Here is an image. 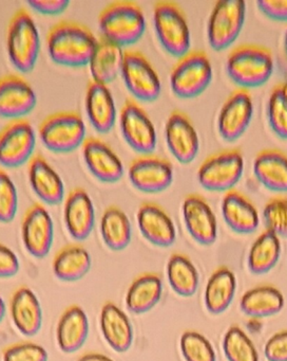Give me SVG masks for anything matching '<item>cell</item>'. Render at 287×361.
I'll return each mask as SVG.
<instances>
[{"mask_svg": "<svg viewBox=\"0 0 287 361\" xmlns=\"http://www.w3.org/2000/svg\"><path fill=\"white\" fill-rule=\"evenodd\" d=\"M46 50L53 62L65 67L89 65L96 47L97 39L92 31L74 20L55 23L46 37Z\"/></svg>", "mask_w": 287, "mask_h": 361, "instance_id": "obj_1", "label": "cell"}, {"mask_svg": "<svg viewBox=\"0 0 287 361\" xmlns=\"http://www.w3.org/2000/svg\"><path fill=\"white\" fill-rule=\"evenodd\" d=\"M147 27L145 13L139 4L116 0L108 4L98 16L101 37L122 46L132 45L141 39Z\"/></svg>", "mask_w": 287, "mask_h": 361, "instance_id": "obj_2", "label": "cell"}, {"mask_svg": "<svg viewBox=\"0 0 287 361\" xmlns=\"http://www.w3.org/2000/svg\"><path fill=\"white\" fill-rule=\"evenodd\" d=\"M226 71L230 80L243 90L264 85L274 73L272 51L253 44L238 46L228 54Z\"/></svg>", "mask_w": 287, "mask_h": 361, "instance_id": "obj_3", "label": "cell"}, {"mask_svg": "<svg viewBox=\"0 0 287 361\" xmlns=\"http://www.w3.org/2000/svg\"><path fill=\"white\" fill-rule=\"evenodd\" d=\"M6 51L13 66L20 73L35 68L40 52L39 31L25 8L17 10L6 28Z\"/></svg>", "mask_w": 287, "mask_h": 361, "instance_id": "obj_4", "label": "cell"}, {"mask_svg": "<svg viewBox=\"0 0 287 361\" xmlns=\"http://www.w3.org/2000/svg\"><path fill=\"white\" fill-rule=\"evenodd\" d=\"M153 25L162 47L174 58L190 52L191 37L187 18L177 4L160 0L153 6Z\"/></svg>", "mask_w": 287, "mask_h": 361, "instance_id": "obj_5", "label": "cell"}, {"mask_svg": "<svg viewBox=\"0 0 287 361\" xmlns=\"http://www.w3.org/2000/svg\"><path fill=\"white\" fill-rule=\"evenodd\" d=\"M86 124L78 111H58L46 116L38 126L42 145L54 153H70L86 140Z\"/></svg>", "mask_w": 287, "mask_h": 361, "instance_id": "obj_6", "label": "cell"}, {"mask_svg": "<svg viewBox=\"0 0 287 361\" xmlns=\"http://www.w3.org/2000/svg\"><path fill=\"white\" fill-rule=\"evenodd\" d=\"M244 173V157L238 149H224L207 157L198 166L196 178L207 191L229 192Z\"/></svg>", "mask_w": 287, "mask_h": 361, "instance_id": "obj_7", "label": "cell"}, {"mask_svg": "<svg viewBox=\"0 0 287 361\" xmlns=\"http://www.w3.org/2000/svg\"><path fill=\"white\" fill-rule=\"evenodd\" d=\"M212 65L200 50L188 52L179 59L170 73L173 94L181 99L200 96L212 81Z\"/></svg>", "mask_w": 287, "mask_h": 361, "instance_id": "obj_8", "label": "cell"}, {"mask_svg": "<svg viewBox=\"0 0 287 361\" xmlns=\"http://www.w3.org/2000/svg\"><path fill=\"white\" fill-rule=\"evenodd\" d=\"M246 18V3L243 0H219L215 3L208 23L207 39L217 51L226 49L234 43Z\"/></svg>", "mask_w": 287, "mask_h": 361, "instance_id": "obj_9", "label": "cell"}, {"mask_svg": "<svg viewBox=\"0 0 287 361\" xmlns=\"http://www.w3.org/2000/svg\"><path fill=\"white\" fill-rule=\"evenodd\" d=\"M125 86L134 100L153 102L162 94V81L148 59L137 50H126L122 71Z\"/></svg>", "mask_w": 287, "mask_h": 361, "instance_id": "obj_10", "label": "cell"}, {"mask_svg": "<svg viewBox=\"0 0 287 361\" xmlns=\"http://www.w3.org/2000/svg\"><path fill=\"white\" fill-rule=\"evenodd\" d=\"M120 132L127 145L141 155L153 154L158 143L155 126L145 109L128 98L120 111Z\"/></svg>", "mask_w": 287, "mask_h": 361, "instance_id": "obj_11", "label": "cell"}, {"mask_svg": "<svg viewBox=\"0 0 287 361\" xmlns=\"http://www.w3.org/2000/svg\"><path fill=\"white\" fill-rule=\"evenodd\" d=\"M36 134L29 120H10L0 130V164L18 168L34 156Z\"/></svg>", "mask_w": 287, "mask_h": 361, "instance_id": "obj_12", "label": "cell"}, {"mask_svg": "<svg viewBox=\"0 0 287 361\" xmlns=\"http://www.w3.org/2000/svg\"><path fill=\"white\" fill-rule=\"evenodd\" d=\"M128 177L133 187L144 193H160L173 181V166L166 158L154 154L139 155L129 164Z\"/></svg>", "mask_w": 287, "mask_h": 361, "instance_id": "obj_13", "label": "cell"}, {"mask_svg": "<svg viewBox=\"0 0 287 361\" xmlns=\"http://www.w3.org/2000/svg\"><path fill=\"white\" fill-rule=\"evenodd\" d=\"M21 238L25 250L36 259H44L50 253L54 240V224L42 204H31L21 221Z\"/></svg>", "mask_w": 287, "mask_h": 361, "instance_id": "obj_14", "label": "cell"}, {"mask_svg": "<svg viewBox=\"0 0 287 361\" xmlns=\"http://www.w3.org/2000/svg\"><path fill=\"white\" fill-rule=\"evenodd\" d=\"M253 116V102L248 90L238 88L224 102L217 116L219 136L228 142L238 140L246 132Z\"/></svg>", "mask_w": 287, "mask_h": 361, "instance_id": "obj_15", "label": "cell"}, {"mask_svg": "<svg viewBox=\"0 0 287 361\" xmlns=\"http://www.w3.org/2000/svg\"><path fill=\"white\" fill-rule=\"evenodd\" d=\"M165 139L169 151L179 164H191L200 151L198 132L183 111H172L167 118Z\"/></svg>", "mask_w": 287, "mask_h": 361, "instance_id": "obj_16", "label": "cell"}, {"mask_svg": "<svg viewBox=\"0 0 287 361\" xmlns=\"http://www.w3.org/2000/svg\"><path fill=\"white\" fill-rule=\"evenodd\" d=\"M37 104V97L31 84L16 73L0 77V117L23 119Z\"/></svg>", "mask_w": 287, "mask_h": 361, "instance_id": "obj_17", "label": "cell"}, {"mask_svg": "<svg viewBox=\"0 0 287 361\" xmlns=\"http://www.w3.org/2000/svg\"><path fill=\"white\" fill-rule=\"evenodd\" d=\"M82 154L91 174L101 183H117L124 176V164L120 156L101 139L88 137L82 143Z\"/></svg>", "mask_w": 287, "mask_h": 361, "instance_id": "obj_18", "label": "cell"}, {"mask_svg": "<svg viewBox=\"0 0 287 361\" xmlns=\"http://www.w3.org/2000/svg\"><path fill=\"white\" fill-rule=\"evenodd\" d=\"M181 214L186 229L192 238L203 246H210L217 240V217L208 202L198 194L184 198Z\"/></svg>", "mask_w": 287, "mask_h": 361, "instance_id": "obj_19", "label": "cell"}, {"mask_svg": "<svg viewBox=\"0 0 287 361\" xmlns=\"http://www.w3.org/2000/svg\"><path fill=\"white\" fill-rule=\"evenodd\" d=\"M63 221L73 240L82 242L91 235L95 225V208L86 190L74 188L65 196Z\"/></svg>", "mask_w": 287, "mask_h": 361, "instance_id": "obj_20", "label": "cell"}, {"mask_svg": "<svg viewBox=\"0 0 287 361\" xmlns=\"http://www.w3.org/2000/svg\"><path fill=\"white\" fill-rule=\"evenodd\" d=\"M141 235L156 247L172 246L177 240V229L166 211L154 202H143L136 213Z\"/></svg>", "mask_w": 287, "mask_h": 361, "instance_id": "obj_21", "label": "cell"}, {"mask_svg": "<svg viewBox=\"0 0 287 361\" xmlns=\"http://www.w3.org/2000/svg\"><path fill=\"white\" fill-rule=\"evenodd\" d=\"M27 177L34 193L44 204L56 206L65 198V185L58 173L42 154H34L27 162Z\"/></svg>", "mask_w": 287, "mask_h": 361, "instance_id": "obj_22", "label": "cell"}, {"mask_svg": "<svg viewBox=\"0 0 287 361\" xmlns=\"http://www.w3.org/2000/svg\"><path fill=\"white\" fill-rule=\"evenodd\" d=\"M84 107L91 126L99 134L111 132L115 126L117 111L111 90L105 84L88 82L84 94Z\"/></svg>", "mask_w": 287, "mask_h": 361, "instance_id": "obj_23", "label": "cell"}, {"mask_svg": "<svg viewBox=\"0 0 287 361\" xmlns=\"http://www.w3.org/2000/svg\"><path fill=\"white\" fill-rule=\"evenodd\" d=\"M221 209L226 225L236 233H253L259 227V211L240 191L234 189L226 192L222 200Z\"/></svg>", "mask_w": 287, "mask_h": 361, "instance_id": "obj_24", "label": "cell"}, {"mask_svg": "<svg viewBox=\"0 0 287 361\" xmlns=\"http://www.w3.org/2000/svg\"><path fill=\"white\" fill-rule=\"evenodd\" d=\"M10 314L21 335L33 337L42 326V308L39 300L29 287H19L10 303Z\"/></svg>", "mask_w": 287, "mask_h": 361, "instance_id": "obj_25", "label": "cell"}, {"mask_svg": "<svg viewBox=\"0 0 287 361\" xmlns=\"http://www.w3.org/2000/svg\"><path fill=\"white\" fill-rule=\"evenodd\" d=\"M99 326L103 339L117 353H126L132 345L134 331L128 316L112 302L101 308Z\"/></svg>", "mask_w": 287, "mask_h": 361, "instance_id": "obj_26", "label": "cell"}, {"mask_svg": "<svg viewBox=\"0 0 287 361\" xmlns=\"http://www.w3.org/2000/svg\"><path fill=\"white\" fill-rule=\"evenodd\" d=\"M89 319L79 305H71L63 312L56 327V341L61 352L73 354L86 343Z\"/></svg>", "mask_w": 287, "mask_h": 361, "instance_id": "obj_27", "label": "cell"}, {"mask_svg": "<svg viewBox=\"0 0 287 361\" xmlns=\"http://www.w3.org/2000/svg\"><path fill=\"white\" fill-rule=\"evenodd\" d=\"M253 172L266 189L287 193V155L280 149L260 152L253 160Z\"/></svg>", "mask_w": 287, "mask_h": 361, "instance_id": "obj_28", "label": "cell"}, {"mask_svg": "<svg viewBox=\"0 0 287 361\" xmlns=\"http://www.w3.org/2000/svg\"><path fill=\"white\" fill-rule=\"evenodd\" d=\"M124 54L120 45L99 37L92 58L89 62L92 81L105 85L113 82L120 75Z\"/></svg>", "mask_w": 287, "mask_h": 361, "instance_id": "obj_29", "label": "cell"}, {"mask_svg": "<svg viewBox=\"0 0 287 361\" xmlns=\"http://www.w3.org/2000/svg\"><path fill=\"white\" fill-rule=\"evenodd\" d=\"M92 259L90 253L79 244L63 246L53 259V272L63 282H77L90 271Z\"/></svg>", "mask_w": 287, "mask_h": 361, "instance_id": "obj_30", "label": "cell"}, {"mask_svg": "<svg viewBox=\"0 0 287 361\" xmlns=\"http://www.w3.org/2000/svg\"><path fill=\"white\" fill-rule=\"evenodd\" d=\"M162 293V282L158 274H141L133 281L127 291V308L132 314H146L160 301Z\"/></svg>", "mask_w": 287, "mask_h": 361, "instance_id": "obj_31", "label": "cell"}, {"mask_svg": "<svg viewBox=\"0 0 287 361\" xmlns=\"http://www.w3.org/2000/svg\"><path fill=\"white\" fill-rule=\"evenodd\" d=\"M236 290V280L234 272L226 267L215 270L205 288L204 301L207 310L210 314H219L225 312Z\"/></svg>", "mask_w": 287, "mask_h": 361, "instance_id": "obj_32", "label": "cell"}, {"mask_svg": "<svg viewBox=\"0 0 287 361\" xmlns=\"http://www.w3.org/2000/svg\"><path fill=\"white\" fill-rule=\"evenodd\" d=\"M284 297L272 286H259L249 289L241 298L243 314L253 319L266 318L279 314L284 307Z\"/></svg>", "mask_w": 287, "mask_h": 361, "instance_id": "obj_33", "label": "cell"}, {"mask_svg": "<svg viewBox=\"0 0 287 361\" xmlns=\"http://www.w3.org/2000/svg\"><path fill=\"white\" fill-rule=\"evenodd\" d=\"M101 234L110 250L116 252L125 250L132 238V227L128 215L116 206L106 208L101 219Z\"/></svg>", "mask_w": 287, "mask_h": 361, "instance_id": "obj_34", "label": "cell"}, {"mask_svg": "<svg viewBox=\"0 0 287 361\" xmlns=\"http://www.w3.org/2000/svg\"><path fill=\"white\" fill-rule=\"evenodd\" d=\"M280 255V238L274 232L265 230L257 236L249 251V271L257 276L267 274L278 264Z\"/></svg>", "mask_w": 287, "mask_h": 361, "instance_id": "obj_35", "label": "cell"}, {"mask_svg": "<svg viewBox=\"0 0 287 361\" xmlns=\"http://www.w3.org/2000/svg\"><path fill=\"white\" fill-rule=\"evenodd\" d=\"M167 278L171 288L181 297H192L198 290V270L185 255H171L167 264Z\"/></svg>", "mask_w": 287, "mask_h": 361, "instance_id": "obj_36", "label": "cell"}, {"mask_svg": "<svg viewBox=\"0 0 287 361\" xmlns=\"http://www.w3.org/2000/svg\"><path fill=\"white\" fill-rule=\"evenodd\" d=\"M223 350L228 361H259V354L253 341L236 325L226 331Z\"/></svg>", "mask_w": 287, "mask_h": 361, "instance_id": "obj_37", "label": "cell"}, {"mask_svg": "<svg viewBox=\"0 0 287 361\" xmlns=\"http://www.w3.org/2000/svg\"><path fill=\"white\" fill-rule=\"evenodd\" d=\"M266 114L272 132L279 138L287 140V94L282 83L278 84L270 92Z\"/></svg>", "mask_w": 287, "mask_h": 361, "instance_id": "obj_38", "label": "cell"}, {"mask_svg": "<svg viewBox=\"0 0 287 361\" xmlns=\"http://www.w3.org/2000/svg\"><path fill=\"white\" fill-rule=\"evenodd\" d=\"M179 346L186 361L217 360L215 348L209 340L196 331H185L181 335Z\"/></svg>", "mask_w": 287, "mask_h": 361, "instance_id": "obj_39", "label": "cell"}, {"mask_svg": "<svg viewBox=\"0 0 287 361\" xmlns=\"http://www.w3.org/2000/svg\"><path fill=\"white\" fill-rule=\"evenodd\" d=\"M266 230L279 238H287V197L276 196L266 202L263 210Z\"/></svg>", "mask_w": 287, "mask_h": 361, "instance_id": "obj_40", "label": "cell"}, {"mask_svg": "<svg viewBox=\"0 0 287 361\" xmlns=\"http://www.w3.org/2000/svg\"><path fill=\"white\" fill-rule=\"evenodd\" d=\"M18 211V193L6 171L0 169V223L14 221Z\"/></svg>", "mask_w": 287, "mask_h": 361, "instance_id": "obj_41", "label": "cell"}, {"mask_svg": "<svg viewBox=\"0 0 287 361\" xmlns=\"http://www.w3.org/2000/svg\"><path fill=\"white\" fill-rule=\"evenodd\" d=\"M4 361H48L49 354L44 346L34 342H19L4 348Z\"/></svg>", "mask_w": 287, "mask_h": 361, "instance_id": "obj_42", "label": "cell"}, {"mask_svg": "<svg viewBox=\"0 0 287 361\" xmlns=\"http://www.w3.org/2000/svg\"><path fill=\"white\" fill-rule=\"evenodd\" d=\"M264 355L268 361H287V331H279L267 340Z\"/></svg>", "mask_w": 287, "mask_h": 361, "instance_id": "obj_43", "label": "cell"}, {"mask_svg": "<svg viewBox=\"0 0 287 361\" xmlns=\"http://www.w3.org/2000/svg\"><path fill=\"white\" fill-rule=\"evenodd\" d=\"M20 269L18 257L12 249L0 244V279H10L16 276Z\"/></svg>", "mask_w": 287, "mask_h": 361, "instance_id": "obj_44", "label": "cell"}, {"mask_svg": "<svg viewBox=\"0 0 287 361\" xmlns=\"http://www.w3.org/2000/svg\"><path fill=\"white\" fill-rule=\"evenodd\" d=\"M257 6L270 20L287 22V0H259Z\"/></svg>", "mask_w": 287, "mask_h": 361, "instance_id": "obj_45", "label": "cell"}, {"mask_svg": "<svg viewBox=\"0 0 287 361\" xmlns=\"http://www.w3.org/2000/svg\"><path fill=\"white\" fill-rule=\"evenodd\" d=\"M27 4L32 9L46 16L63 13L70 6L69 0H29Z\"/></svg>", "mask_w": 287, "mask_h": 361, "instance_id": "obj_46", "label": "cell"}, {"mask_svg": "<svg viewBox=\"0 0 287 361\" xmlns=\"http://www.w3.org/2000/svg\"><path fill=\"white\" fill-rule=\"evenodd\" d=\"M77 361H114L107 355L99 354V353H88L82 355Z\"/></svg>", "mask_w": 287, "mask_h": 361, "instance_id": "obj_47", "label": "cell"}, {"mask_svg": "<svg viewBox=\"0 0 287 361\" xmlns=\"http://www.w3.org/2000/svg\"><path fill=\"white\" fill-rule=\"evenodd\" d=\"M6 314V305L4 300L2 299L1 295H0V323L4 321V317Z\"/></svg>", "mask_w": 287, "mask_h": 361, "instance_id": "obj_48", "label": "cell"}, {"mask_svg": "<svg viewBox=\"0 0 287 361\" xmlns=\"http://www.w3.org/2000/svg\"><path fill=\"white\" fill-rule=\"evenodd\" d=\"M284 50H285V54H286V58H287V28H286V31H285V35H284Z\"/></svg>", "mask_w": 287, "mask_h": 361, "instance_id": "obj_49", "label": "cell"}, {"mask_svg": "<svg viewBox=\"0 0 287 361\" xmlns=\"http://www.w3.org/2000/svg\"><path fill=\"white\" fill-rule=\"evenodd\" d=\"M283 88H284L285 92L287 94V80L284 82V83H282Z\"/></svg>", "mask_w": 287, "mask_h": 361, "instance_id": "obj_50", "label": "cell"}]
</instances>
